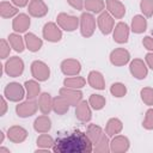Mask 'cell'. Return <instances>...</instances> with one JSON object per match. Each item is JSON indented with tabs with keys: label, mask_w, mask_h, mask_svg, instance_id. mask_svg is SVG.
<instances>
[{
	"label": "cell",
	"mask_w": 153,
	"mask_h": 153,
	"mask_svg": "<svg viewBox=\"0 0 153 153\" xmlns=\"http://www.w3.org/2000/svg\"><path fill=\"white\" fill-rule=\"evenodd\" d=\"M55 153H91L93 145L87 134L81 130L60 133L51 148Z\"/></svg>",
	"instance_id": "obj_1"
},
{
	"label": "cell",
	"mask_w": 153,
	"mask_h": 153,
	"mask_svg": "<svg viewBox=\"0 0 153 153\" xmlns=\"http://www.w3.org/2000/svg\"><path fill=\"white\" fill-rule=\"evenodd\" d=\"M86 134L93 145V151L97 153H109L110 152V141L108 134L98 124H88Z\"/></svg>",
	"instance_id": "obj_2"
},
{
	"label": "cell",
	"mask_w": 153,
	"mask_h": 153,
	"mask_svg": "<svg viewBox=\"0 0 153 153\" xmlns=\"http://www.w3.org/2000/svg\"><path fill=\"white\" fill-rule=\"evenodd\" d=\"M25 94H26L25 87L22 86L19 82H16V81H12V82L7 84L5 90H4L5 98L8 99L10 102H14V103L22 102L23 98L26 97Z\"/></svg>",
	"instance_id": "obj_3"
},
{
	"label": "cell",
	"mask_w": 153,
	"mask_h": 153,
	"mask_svg": "<svg viewBox=\"0 0 153 153\" xmlns=\"http://www.w3.org/2000/svg\"><path fill=\"white\" fill-rule=\"evenodd\" d=\"M80 33L82 37L88 38L96 31V18L91 12H82L80 16Z\"/></svg>",
	"instance_id": "obj_4"
},
{
	"label": "cell",
	"mask_w": 153,
	"mask_h": 153,
	"mask_svg": "<svg viewBox=\"0 0 153 153\" xmlns=\"http://www.w3.org/2000/svg\"><path fill=\"white\" fill-rule=\"evenodd\" d=\"M56 24L62 30L72 32V31L76 30L78 26L80 25V18L72 16V14H68V13H65V12H61L56 17Z\"/></svg>",
	"instance_id": "obj_5"
},
{
	"label": "cell",
	"mask_w": 153,
	"mask_h": 153,
	"mask_svg": "<svg viewBox=\"0 0 153 153\" xmlns=\"http://www.w3.org/2000/svg\"><path fill=\"white\" fill-rule=\"evenodd\" d=\"M4 69L5 73L11 78L20 76L24 72V61L18 56H12L6 61Z\"/></svg>",
	"instance_id": "obj_6"
},
{
	"label": "cell",
	"mask_w": 153,
	"mask_h": 153,
	"mask_svg": "<svg viewBox=\"0 0 153 153\" xmlns=\"http://www.w3.org/2000/svg\"><path fill=\"white\" fill-rule=\"evenodd\" d=\"M42 35H43V38L47 39L48 42L56 43V42H60L62 38V29L56 23L48 22L43 26Z\"/></svg>",
	"instance_id": "obj_7"
},
{
	"label": "cell",
	"mask_w": 153,
	"mask_h": 153,
	"mask_svg": "<svg viewBox=\"0 0 153 153\" xmlns=\"http://www.w3.org/2000/svg\"><path fill=\"white\" fill-rule=\"evenodd\" d=\"M38 109H39L38 103L35 99H26L24 102L18 103V105L16 106V112L19 117L26 118V117H30V116L35 115Z\"/></svg>",
	"instance_id": "obj_8"
},
{
	"label": "cell",
	"mask_w": 153,
	"mask_h": 153,
	"mask_svg": "<svg viewBox=\"0 0 153 153\" xmlns=\"http://www.w3.org/2000/svg\"><path fill=\"white\" fill-rule=\"evenodd\" d=\"M31 74L38 81H45L50 76V68L45 62L35 60L31 63Z\"/></svg>",
	"instance_id": "obj_9"
},
{
	"label": "cell",
	"mask_w": 153,
	"mask_h": 153,
	"mask_svg": "<svg viewBox=\"0 0 153 153\" xmlns=\"http://www.w3.org/2000/svg\"><path fill=\"white\" fill-rule=\"evenodd\" d=\"M97 25L103 35H109L115 27V19L108 11H103L97 18Z\"/></svg>",
	"instance_id": "obj_10"
},
{
	"label": "cell",
	"mask_w": 153,
	"mask_h": 153,
	"mask_svg": "<svg viewBox=\"0 0 153 153\" xmlns=\"http://www.w3.org/2000/svg\"><path fill=\"white\" fill-rule=\"evenodd\" d=\"M129 72L134 78H136L139 80H142L148 74V67H147V65L143 60L134 59L129 63Z\"/></svg>",
	"instance_id": "obj_11"
},
{
	"label": "cell",
	"mask_w": 153,
	"mask_h": 153,
	"mask_svg": "<svg viewBox=\"0 0 153 153\" xmlns=\"http://www.w3.org/2000/svg\"><path fill=\"white\" fill-rule=\"evenodd\" d=\"M129 32H130V27L128 26V24L124 22H120L115 25L112 30V38L116 43L124 44L129 39Z\"/></svg>",
	"instance_id": "obj_12"
},
{
	"label": "cell",
	"mask_w": 153,
	"mask_h": 153,
	"mask_svg": "<svg viewBox=\"0 0 153 153\" xmlns=\"http://www.w3.org/2000/svg\"><path fill=\"white\" fill-rule=\"evenodd\" d=\"M59 94L62 96L69 104L71 106H76L82 100V92L78 88H71V87H61L59 91Z\"/></svg>",
	"instance_id": "obj_13"
},
{
	"label": "cell",
	"mask_w": 153,
	"mask_h": 153,
	"mask_svg": "<svg viewBox=\"0 0 153 153\" xmlns=\"http://www.w3.org/2000/svg\"><path fill=\"white\" fill-rule=\"evenodd\" d=\"M130 141L124 135H115L110 141V152L112 153H124L129 149Z\"/></svg>",
	"instance_id": "obj_14"
},
{
	"label": "cell",
	"mask_w": 153,
	"mask_h": 153,
	"mask_svg": "<svg viewBox=\"0 0 153 153\" xmlns=\"http://www.w3.org/2000/svg\"><path fill=\"white\" fill-rule=\"evenodd\" d=\"M130 61V54L124 48H116L110 53V62L114 66L121 67Z\"/></svg>",
	"instance_id": "obj_15"
},
{
	"label": "cell",
	"mask_w": 153,
	"mask_h": 153,
	"mask_svg": "<svg viewBox=\"0 0 153 153\" xmlns=\"http://www.w3.org/2000/svg\"><path fill=\"white\" fill-rule=\"evenodd\" d=\"M27 11L31 17L42 18L48 13L49 8L43 0H30L27 5Z\"/></svg>",
	"instance_id": "obj_16"
},
{
	"label": "cell",
	"mask_w": 153,
	"mask_h": 153,
	"mask_svg": "<svg viewBox=\"0 0 153 153\" xmlns=\"http://www.w3.org/2000/svg\"><path fill=\"white\" fill-rule=\"evenodd\" d=\"M30 24L31 20L26 13H18L12 22V29L17 33H24L30 27Z\"/></svg>",
	"instance_id": "obj_17"
},
{
	"label": "cell",
	"mask_w": 153,
	"mask_h": 153,
	"mask_svg": "<svg viewBox=\"0 0 153 153\" xmlns=\"http://www.w3.org/2000/svg\"><path fill=\"white\" fill-rule=\"evenodd\" d=\"M61 72L67 76L78 75L81 71V65L75 59H66L61 62Z\"/></svg>",
	"instance_id": "obj_18"
},
{
	"label": "cell",
	"mask_w": 153,
	"mask_h": 153,
	"mask_svg": "<svg viewBox=\"0 0 153 153\" xmlns=\"http://www.w3.org/2000/svg\"><path fill=\"white\" fill-rule=\"evenodd\" d=\"M91 105L86 100H81L79 104H76L75 106V117L82 122V123H86V122H90L91 118H92V110H91Z\"/></svg>",
	"instance_id": "obj_19"
},
{
	"label": "cell",
	"mask_w": 153,
	"mask_h": 153,
	"mask_svg": "<svg viewBox=\"0 0 153 153\" xmlns=\"http://www.w3.org/2000/svg\"><path fill=\"white\" fill-rule=\"evenodd\" d=\"M108 12L116 19H122L126 14V6L120 0H105Z\"/></svg>",
	"instance_id": "obj_20"
},
{
	"label": "cell",
	"mask_w": 153,
	"mask_h": 153,
	"mask_svg": "<svg viewBox=\"0 0 153 153\" xmlns=\"http://www.w3.org/2000/svg\"><path fill=\"white\" fill-rule=\"evenodd\" d=\"M7 137L14 143H22L27 137V130L22 126H12L7 130Z\"/></svg>",
	"instance_id": "obj_21"
},
{
	"label": "cell",
	"mask_w": 153,
	"mask_h": 153,
	"mask_svg": "<svg viewBox=\"0 0 153 153\" xmlns=\"http://www.w3.org/2000/svg\"><path fill=\"white\" fill-rule=\"evenodd\" d=\"M24 39H25L26 49L29 51H32V53L38 51L43 45V41L32 32H26L24 36Z\"/></svg>",
	"instance_id": "obj_22"
},
{
	"label": "cell",
	"mask_w": 153,
	"mask_h": 153,
	"mask_svg": "<svg viewBox=\"0 0 153 153\" xmlns=\"http://www.w3.org/2000/svg\"><path fill=\"white\" fill-rule=\"evenodd\" d=\"M87 82L92 88L96 90H104L105 88V80L100 72L91 71L87 75Z\"/></svg>",
	"instance_id": "obj_23"
},
{
	"label": "cell",
	"mask_w": 153,
	"mask_h": 153,
	"mask_svg": "<svg viewBox=\"0 0 153 153\" xmlns=\"http://www.w3.org/2000/svg\"><path fill=\"white\" fill-rule=\"evenodd\" d=\"M55 140L48 134V133H43L37 137V149L36 152H49L53 146H54Z\"/></svg>",
	"instance_id": "obj_24"
},
{
	"label": "cell",
	"mask_w": 153,
	"mask_h": 153,
	"mask_svg": "<svg viewBox=\"0 0 153 153\" xmlns=\"http://www.w3.org/2000/svg\"><path fill=\"white\" fill-rule=\"evenodd\" d=\"M33 129L39 134L48 133L51 129V120L49 118V116L44 114L38 116L33 122Z\"/></svg>",
	"instance_id": "obj_25"
},
{
	"label": "cell",
	"mask_w": 153,
	"mask_h": 153,
	"mask_svg": "<svg viewBox=\"0 0 153 153\" xmlns=\"http://www.w3.org/2000/svg\"><path fill=\"white\" fill-rule=\"evenodd\" d=\"M123 129V123L120 118L117 117H111L109 118V121L106 122V126H105V133L108 134L109 137H112L117 134H120Z\"/></svg>",
	"instance_id": "obj_26"
},
{
	"label": "cell",
	"mask_w": 153,
	"mask_h": 153,
	"mask_svg": "<svg viewBox=\"0 0 153 153\" xmlns=\"http://www.w3.org/2000/svg\"><path fill=\"white\" fill-rule=\"evenodd\" d=\"M38 108L42 114L48 115L53 110V98L48 92H43L38 97Z\"/></svg>",
	"instance_id": "obj_27"
},
{
	"label": "cell",
	"mask_w": 153,
	"mask_h": 153,
	"mask_svg": "<svg viewBox=\"0 0 153 153\" xmlns=\"http://www.w3.org/2000/svg\"><path fill=\"white\" fill-rule=\"evenodd\" d=\"M147 29V19L143 14H136L131 19V26L130 30L134 33H142Z\"/></svg>",
	"instance_id": "obj_28"
},
{
	"label": "cell",
	"mask_w": 153,
	"mask_h": 153,
	"mask_svg": "<svg viewBox=\"0 0 153 153\" xmlns=\"http://www.w3.org/2000/svg\"><path fill=\"white\" fill-rule=\"evenodd\" d=\"M71 104L62 97V96H56L53 98V111L57 115H65L69 110Z\"/></svg>",
	"instance_id": "obj_29"
},
{
	"label": "cell",
	"mask_w": 153,
	"mask_h": 153,
	"mask_svg": "<svg viewBox=\"0 0 153 153\" xmlns=\"http://www.w3.org/2000/svg\"><path fill=\"white\" fill-rule=\"evenodd\" d=\"M8 43L11 44V48H13V50H16L17 53H23L24 49L26 48L25 45V39L24 37L20 36V33L13 32L8 35Z\"/></svg>",
	"instance_id": "obj_30"
},
{
	"label": "cell",
	"mask_w": 153,
	"mask_h": 153,
	"mask_svg": "<svg viewBox=\"0 0 153 153\" xmlns=\"http://www.w3.org/2000/svg\"><path fill=\"white\" fill-rule=\"evenodd\" d=\"M25 91H26V98L27 99H36L41 94V86L38 84V80H27L24 84Z\"/></svg>",
	"instance_id": "obj_31"
},
{
	"label": "cell",
	"mask_w": 153,
	"mask_h": 153,
	"mask_svg": "<svg viewBox=\"0 0 153 153\" xmlns=\"http://www.w3.org/2000/svg\"><path fill=\"white\" fill-rule=\"evenodd\" d=\"M18 14V7L8 1L0 2V16L2 18H12Z\"/></svg>",
	"instance_id": "obj_32"
},
{
	"label": "cell",
	"mask_w": 153,
	"mask_h": 153,
	"mask_svg": "<svg viewBox=\"0 0 153 153\" xmlns=\"http://www.w3.org/2000/svg\"><path fill=\"white\" fill-rule=\"evenodd\" d=\"M86 85V79L79 75H74V76H67L63 80V86L66 87H71V88H82Z\"/></svg>",
	"instance_id": "obj_33"
},
{
	"label": "cell",
	"mask_w": 153,
	"mask_h": 153,
	"mask_svg": "<svg viewBox=\"0 0 153 153\" xmlns=\"http://www.w3.org/2000/svg\"><path fill=\"white\" fill-rule=\"evenodd\" d=\"M84 7L91 13H100L104 11L105 2L103 0H84Z\"/></svg>",
	"instance_id": "obj_34"
},
{
	"label": "cell",
	"mask_w": 153,
	"mask_h": 153,
	"mask_svg": "<svg viewBox=\"0 0 153 153\" xmlns=\"http://www.w3.org/2000/svg\"><path fill=\"white\" fill-rule=\"evenodd\" d=\"M88 103H90V105H91V108H92L93 110H102V109L105 106V104H106V99H105V97H103L102 94H96V93H93V94L90 96Z\"/></svg>",
	"instance_id": "obj_35"
},
{
	"label": "cell",
	"mask_w": 153,
	"mask_h": 153,
	"mask_svg": "<svg viewBox=\"0 0 153 153\" xmlns=\"http://www.w3.org/2000/svg\"><path fill=\"white\" fill-rule=\"evenodd\" d=\"M110 93L116 98H122L127 94V86L122 82H114L110 86Z\"/></svg>",
	"instance_id": "obj_36"
},
{
	"label": "cell",
	"mask_w": 153,
	"mask_h": 153,
	"mask_svg": "<svg viewBox=\"0 0 153 153\" xmlns=\"http://www.w3.org/2000/svg\"><path fill=\"white\" fill-rule=\"evenodd\" d=\"M140 96H141V100L146 105H148V106L153 105V88L152 87H143V88H141Z\"/></svg>",
	"instance_id": "obj_37"
},
{
	"label": "cell",
	"mask_w": 153,
	"mask_h": 153,
	"mask_svg": "<svg viewBox=\"0 0 153 153\" xmlns=\"http://www.w3.org/2000/svg\"><path fill=\"white\" fill-rule=\"evenodd\" d=\"M140 10L146 18L152 17L153 16V0H141Z\"/></svg>",
	"instance_id": "obj_38"
},
{
	"label": "cell",
	"mask_w": 153,
	"mask_h": 153,
	"mask_svg": "<svg viewBox=\"0 0 153 153\" xmlns=\"http://www.w3.org/2000/svg\"><path fill=\"white\" fill-rule=\"evenodd\" d=\"M142 127L147 130H153V109H148L145 114V120L142 122Z\"/></svg>",
	"instance_id": "obj_39"
},
{
	"label": "cell",
	"mask_w": 153,
	"mask_h": 153,
	"mask_svg": "<svg viewBox=\"0 0 153 153\" xmlns=\"http://www.w3.org/2000/svg\"><path fill=\"white\" fill-rule=\"evenodd\" d=\"M10 43H7L6 39H1L0 41V57L1 59H6L10 53H11V48H10Z\"/></svg>",
	"instance_id": "obj_40"
},
{
	"label": "cell",
	"mask_w": 153,
	"mask_h": 153,
	"mask_svg": "<svg viewBox=\"0 0 153 153\" xmlns=\"http://www.w3.org/2000/svg\"><path fill=\"white\" fill-rule=\"evenodd\" d=\"M142 45L149 50V51H153V37L151 36H145L143 39H142Z\"/></svg>",
	"instance_id": "obj_41"
},
{
	"label": "cell",
	"mask_w": 153,
	"mask_h": 153,
	"mask_svg": "<svg viewBox=\"0 0 153 153\" xmlns=\"http://www.w3.org/2000/svg\"><path fill=\"white\" fill-rule=\"evenodd\" d=\"M67 2L78 11H81L84 8V0H67Z\"/></svg>",
	"instance_id": "obj_42"
},
{
	"label": "cell",
	"mask_w": 153,
	"mask_h": 153,
	"mask_svg": "<svg viewBox=\"0 0 153 153\" xmlns=\"http://www.w3.org/2000/svg\"><path fill=\"white\" fill-rule=\"evenodd\" d=\"M145 62H146L147 67L153 71V51H149V53L146 54V56H145Z\"/></svg>",
	"instance_id": "obj_43"
},
{
	"label": "cell",
	"mask_w": 153,
	"mask_h": 153,
	"mask_svg": "<svg viewBox=\"0 0 153 153\" xmlns=\"http://www.w3.org/2000/svg\"><path fill=\"white\" fill-rule=\"evenodd\" d=\"M12 1V4L14 5V6H17V7H25L26 5H29V0H11Z\"/></svg>",
	"instance_id": "obj_44"
},
{
	"label": "cell",
	"mask_w": 153,
	"mask_h": 153,
	"mask_svg": "<svg viewBox=\"0 0 153 153\" xmlns=\"http://www.w3.org/2000/svg\"><path fill=\"white\" fill-rule=\"evenodd\" d=\"M7 111V102L5 99V96L1 97V110H0V116H4Z\"/></svg>",
	"instance_id": "obj_45"
},
{
	"label": "cell",
	"mask_w": 153,
	"mask_h": 153,
	"mask_svg": "<svg viewBox=\"0 0 153 153\" xmlns=\"http://www.w3.org/2000/svg\"><path fill=\"white\" fill-rule=\"evenodd\" d=\"M0 153H10V149L5 147H0Z\"/></svg>",
	"instance_id": "obj_46"
},
{
	"label": "cell",
	"mask_w": 153,
	"mask_h": 153,
	"mask_svg": "<svg viewBox=\"0 0 153 153\" xmlns=\"http://www.w3.org/2000/svg\"><path fill=\"white\" fill-rule=\"evenodd\" d=\"M4 139H5V134H4V131H0V143L4 142Z\"/></svg>",
	"instance_id": "obj_47"
}]
</instances>
